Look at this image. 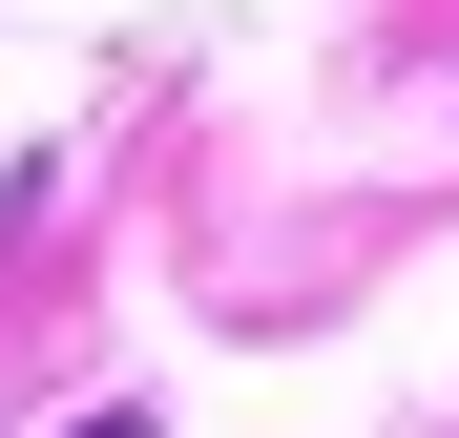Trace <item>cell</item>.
<instances>
[{"label": "cell", "mask_w": 459, "mask_h": 438, "mask_svg": "<svg viewBox=\"0 0 459 438\" xmlns=\"http://www.w3.org/2000/svg\"><path fill=\"white\" fill-rule=\"evenodd\" d=\"M63 438H146V417H63Z\"/></svg>", "instance_id": "6da1fadb"}]
</instances>
